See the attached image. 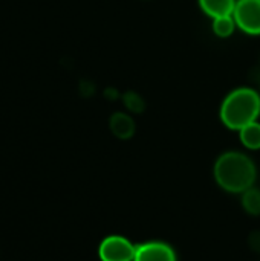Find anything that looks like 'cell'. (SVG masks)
I'll return each mask as SVG.
<instances>
[{
	"label": "cell",
	"instance_id": "cell-12",
	"mask_svg": "<svg viewBox=\"0 0 260 261\" xmlns=\"http://www.w3.org/2000/svg\"><path fill=\"white\" fill-rule=\"evenodd\" d=\"M248 245H250V248H251L254 252L260 254V231H254V232L250 234V237H248Z\"/></svg>",
	"mask_w": 260,
	"mask_h": 261
},
{
	"label": "cell",
	"instance_id": "cell-10",
	"mask_svg": "<svg viewBox=\"0 0 260 261\" xmlns=\"http://www.w3.org/2000/svg\"><path fill=\"white\" fill-rule=\"evenodd\" d=\"M236 26H238V24H236V20H234L233 15L218 17V18H215V21H213V31H215V34H216L218 37H221V38L230 37V35L234 32Z\"/></svg>",
	"mask_w": 260,
	"mask_h": 261
},
{
	"label": "cell",
	"instance_id": "cell-11",
	"mask_svg": "<svg viewBox=\"0 0 260 261\" xmlns=\"http://www.w3.org/2000/svg\"><path fill=\"white\" fill-rule=\"evenodd\" d=\"M124 104L133 113H141L144 110V107H146L144 99L138 93H135V92H127L124 95Z\"/></svg>",
	"mask_w": 260,
	"mask_h": 261
},
{
	"label": "cell",
	"instance_id": "cell-6",
	"mask_svg": "<svg viewBox=\"0 0 260 261\" xmlns=\"http://www.w3.org/2000/svg\"><path fill=\"white\" fill-rule=\"evenodd\" d=\"M109 125H110V132L118 138V139H130L133 135H135V130H136V125L133 122V119L126 115V113H113L110 121H109Z\"/></svg>",
	"mask_w": 260,
	"mask_h": 261
},
{
	"label": "cell",
	"instance_id": "cell-7",
	"mask_svg": "<svg viewBox=\"0 0 260 261\" xmlns=\"http://www.w3.org/2000/svg\"><path fill=\"white\" fill-rule=\"evenodd\" d=\"M236 3L238 0H199L202 11L213 18L233 15Z\"/></svg>",
	"mask_w": 260,
	"mask_h": 261
},
{
	"label": "cell",
	"instance_id": "cell-9",
	"mask_svg": "<svg viewBox=\"0 0 260 261\" xmlns=\"http://www.w3.org/2000/svg\"><path fill=\"white\" fill-rule=\"evenodd\" d=\"M242 208L250 216H260V190L250 188L242 193Z\"/></svg>",
	"mask_w": 260,
	"mask_h": 261
},
{
	"label": "cell",
	"instance_id": "cell-2",
	"mask_svg": "<svg viewBox=\"0 0 260 261\" xmlns=\"http://www.w3.org/2000/svg\"><path fill=\"white\" fill-rule=\"evenodd\" d=\"M260 115V93L250 87L233 90L221 106V121L231 130H242L244 127L257 121Z\"/></svg>",
	"mask_w": 260,
	"mask_h": 261
},
{
	"label": "cell",
	"instance_id": "cell-3",
	"mask_svg": "<svg viewBox=\"0 0 260 261\" xmlns=\"http://www.w3.org/2000/svg\"><path fill=\"white\" fill-rule=\"evenodd\" d=\"M136 245L123 236L106 237L98 248V257L101 261H133Z\"/></svg>",
	"mask_w": 260,
	"mask_h": 261
},
{
	"label": "cell",
	"instance_id": "cell-13",
	"mask_svg": "<svg viewBox=\"0 0 260 261\" xmlns=\"http://www.w3.org/2000/svg\"><path fill=\"white\" fill-rule=\"evenodd\" d=\"M253 80H254V83L257 84V87H259V90H257V92L260 93V67L257 69V70H256V72H254V75H253Z\"/></svg>",
	"mask_w": 260,
	"mask_h": 261
},
{
	"label": "cell",
	"instance_id": "cell-8",
	"mask_svg": "<svg viewBox=\"0 0 260 261\" xmlns=\"http://www.w3.org/2000/svg\"><path fill=\"white\" fill-rule=\"evenodd\" d=\"M241 141L250 150H260V124L257 121L241 130Z\"/></svg>",
	"mask_w": 260,
	"mask_h": 261
},
{
	"label": "cell",
	"instance_id": "cell-5",
	"mask_svg": "<svg viewBox=\"0 0 260 261\" xmlns=\"http://www.w3.org/2000/svg\"><path fill=\"white\" fill-rule=\"evenodd\" d=\"M133 261H178L175 249L159 240H150L136 245V252Z\"/></svg>",
	"mask_w": 260,
	"mask_h": 261
},
{
	"label": "cell",
	"instance_id": "cell-4",
	"mask_svg": "<svg viewBox=\"0 0 260 261\" xmlns=\"http://www.w3.org/2000/svg\"><path fill=\"white\" fill-rule=\"evenodd\" d=\"M233 17L244 32L260 35V0H238Z\"/></svg>",
	"mask_w": 260,
	"mask_h": 261
},
{
	"label": "cell",
	"instance_id": "cell-1",
	"mask_svg": "<svg viewBox=\"0 0 260 261\" xmlns=\"http://www.w3.org/2000/svg\"><path fill=\"white\" fill-rule=\"evenodd\" d=\"M257 177V170L254 162L244 153L228 151L218 158L215 164V179L218 185L234 194H242L244 191L253 188Z\"/></svg>",
	"mask_w": 260,
	"mask_h": 261
}]
</instances>
